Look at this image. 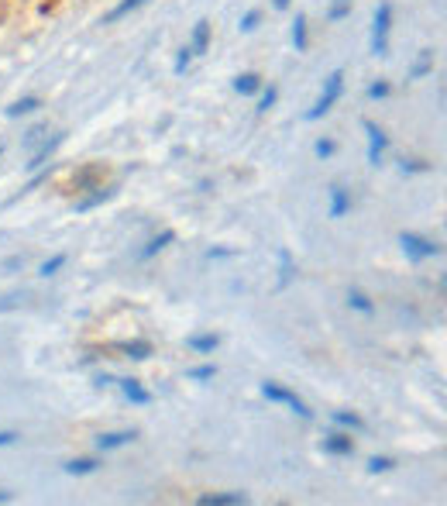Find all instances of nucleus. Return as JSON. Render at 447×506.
Listing matches in <instances>:
<instances>
[{
	"label": "nucleus",
	"mask_w": 447,
	"mask_h": 506,
	"mask_svg": "<svg viewBox=\"0 0 447 506\" xmlns=\"http://www.w3.org/2000/svg\"><path fill=\"white\" fill-rule=\"evenodd\" d=\"M114 193H117L114 187H97L93 193H90V196H83V200H76V204H73V211H76V213L93 211V207H100V204H107V200H110Z\"/></svg>",
	"instance_id": "obj_16"
},
{
	"label": "nucleus",
	"mask_w": 447,
	"mask_h": 506,
	"mask_svg": "<svg viewBox=\"0 0 447 506\" xmlns=\"http://www.w3.org/2000/svg\"><path fill=\"white\" fill-rule=\"evenodd\" d=\"M430 69H434V52H430V49H423L420 59H417V66H413V73H410V80H423Z\"/></svg>",
	"instance_id": "obj_28"
},
{
	"label": "nucleus",
	"mask_w": 447,
	"mask_h": 506,
	"mask_svg": "<svg viewBox=\"0 0 447 506\" xmlns=\"http://www.w3.org/2000/svg\"><path fill=\"white\" fill-rule=\"evenodd\" d=\"M330 420H334L338 427H344V430H354V434L369 430L365 417H362V413H354V410H330Z\"/></svg>",
	"instance_id": "obj_14"
},
{
	"label": "nucleus",
	"mask_w": 447,
	"mask_h": 506,
	"mask_svg": "<svg viewBox=\"0 0 447 506\" xmlns=\"http://www.w3.org/2000/svg\"><path fill=\"white\" fill-rule=\"evenodd\" d=\"M97 469H100L97 458H73V461H66V476H93Z\"/></svg>",
	"instance_id": "obj_23"
},
{
	"label": "nucleus",
	"mask_w": 447,
	"mask_h": 506,
	"mask_svg": "<svg viewBox=\"0 0 447 506\" xmlns=\"http://www.w3.org/2000/svg\"><path fill=\"white\" fill-rule=\"evenodd\" d=\"M38 107H42V100H38V97H21V100H14V104L7 107L4 114H7V117H21V114H35Z\"/></svg>",
	"instance_id": "obj_24"
},
{
	"label": "nucleus",
	"mask_w": 447,
	"mask_h": 506,
	"mask_svg": "<svg viewBox=\"0 0 447 506\" xmlns=\"http://www.w3.org/2000/svg\"><path fill=\"white\" fill-rule=\"evenodd\" d=\"M393 93V86L386 80H379V83H369V100H386Z\"/></svg>",
	"instance_id": "obj_34"
},
{
	"label": "nucleus",
	"mask_w": 447,
	"mask_h": 506,
	"mask_svg": "<svg viewBox=\"0 0 447 506\" xmlns=\"http://www.w3.org/2000/svg\"><path fill=\"white\" fill-rule=\"evenodd\" d=\"M231 255H237L234 248H210L207 252V259H231Z\"/></svg>",
	"instance_id": "obj_38"
},
{
	"label": "nucleus",
	"mask_w": 447,
	"mask_h": 506,
	"mask_svg": "<svg viewBox=\"0 0 447 506\" xmlns=\"http://www.w3.org/2000/svg\"><path fill=\"white\" fill-rule=\"evenodd\" d=\"M210 31H213V25L207 21V18H200V21L193 25V42H189L193 55H203L207 49H210Z\"/></svg>",
	"instance_id": "obj_15"
},
{
	"label": "nucleus",
	"mask_w": 447,
	"mask_h": 506,
	"mask_svg": "<svg viewBox=\"0 0 447 506\" xmlns=\"http://www.w3.org/2000/svg\"><path fill=\"white\" fill-rule=\"evenodd\" d=\"M0 155H4V145H0Z\"/></svg>",
	"instance_id": "obj_41"
},
{
	"label": "nucleus",
	"mask_w": 447,
	"mask_h": 506,
	"mask_svg": "<svg viewBox=\"0 0 447 506\" xmlns=\"http://www.w3.org/2000/svg\"><path fill=\"white\" fill-rule=\"evenodd\" d=\"M145 4H148V0H121V4H117L114 11H107V14H104V25H117L121 18H128L131 11H138V7H145Z\"/></svg>",
	"instance_id": "obj_21"
},
{
	"label": "nucleus",
	"mask_w": 447,
	"mask_h": 506,
	"mask_svg": "<svg viewBox=\"0 0 447 506\" xmlns=\"http://www.w3.org/2000/svg\"><path fill=\"white\" fill-rule=\"evenodd\" d=\"M362 128H365V134H369V165H382V159H386V148H389V134L382 131L371 117H365L362 121Z\"/></svg>",
	"instance_id": "obj_5"
},
{
	"label": "nucleus",
	"mask_w": 447,
	"mask_h": 506,
	"mask_svg": "<svg viewBox=\"0 0 447 506\" xmlns=\"http://www.w3.org/2000/svg\"><path fill=\"white\" fill-rule=\"evenodd\" d=\"M196 503L200 506H248L251 496L248 493H203V496H196Z\"/></svg>",
	"instance_id": "obj_9"
},
{
	"label": "nucleus",
	"mask_w": 447,
	"mask_h": 506,
	"mask_svg": "<svg viewBox=\"0 0 447 506\" xmlns=\"http://www.w3.org/2000/svg\"><path fill=\"white\" fill-rule=\"evenodd\" d=\"M347 307H351V310H358V314H365V317L375 314V300H371L365 290H358V286H351V290H347Z\"/></svg>",
	"instance_id": "obj_19"
},
{
	"label": "nucleus",
	"mask_w": 447,
	"mask_h": 506,
	"mask_svg": "<svg viewBox=\"0 0 447 506\" xmlns=\"http://www.w3.org/2000/svg\"><path fill=\"white\" fill-rule=\"evenodd\" d=\"M66 262H69V255H66V252H59V255H52L49 262H42V266H38V276H42V279H49V276H55L59 269H66Z\"/></svg>",
	"instance_id": "obj_26"
},
{
	"label": "nucleus",
	"mask_w": 447,
	"mask_h": 506,
	"mask_svg": "<svg viewBox=\"0 0 447 506\" xmlns=\"http://www.w3.org/2000/svg\"><path fill=\"white\" fill-rule=\"evenodd\" d=\"M213 375H217V365H213V362H207V365L189 369V372H186V379H193V382H207V379H213Z\"/></svg>",
	"instance_id": "obj_29"
},
{
	"label": "nucleus",
	"mask_w": 447,
	"mask_h": 506,
	"mask_svg": "<svg viewBox=\"0 0 447 506\" xmlns=\"http://www.w3.org/2000/svg\"><path fill=\"white\" fill-rule=\"evenodd\" d=\"M344 93V69H334L327 80H323V90H320V97L314 100V107L303 114L306 121H320V117H327L330 110H334V104L341 100Z\"/></svg>",
	"instance_id": "obj_1"
},
{
	"label": "nucleus",
	"mask_w": 447,
	"mask_h": 506,
	"mask_svg": "<svg viewBox=\"0 0 447 506\" xmlns=\"http://www.w3.org/2000/svg\"><path fill=\"white\" fill-rule=\"evenodd\" d=\"M45 138H49V124H35V128H28V131H25L21 145H25L28 152H31V148H38V145H42Z\"/></svg>",
	"instance_id": "obj_25"
},
{
	"label": "nucleus",
	"mask_w": 447,
	"mask_h": 506,
	"mask_svg": "<svg viewBox=\"0 0 447 506\" xmlns=\"http://www.w3.org/2000/svg\"><path fill=\"white\" fill-rule=\"evenodd\" d=\"M258 93H262V97H258V114H268V110H272V107H275V97H279V90H275V86H268V90H258Z\"/></svg>",
	"instance_id": "obj_31"
},
{
	"label": "nucleus",
	"mask_w": 447,
	"mask_h": 506,
	"mask_svg": "<svg viewBox=\"0 0 447 506\" xmlns=\"http://www.w3.org/2000/svg\"><path fill=\"white\" fill-rule=\"evenodd\" d=\"M262 396L268 403H282V406H290L292 413H296V417H303V420H314V410L299 400L292 389H286L282 382H272V379H268V382H262Z\"/></svg>",
	"instance_id": "obj_4"
},
{
	"label": "nucleus",
	"mask_w": 447,
	"mask_h": 506,
	"mask_svg": "<svg viewBox=\"0 0 447 506\" xmlns=\"http://www.w3.org/2000/svg\"><path fill=\"white\" fill-rule=\"evenodd\" d=\"M172 241H176V231H172V228H165V231H158L155 238H152V241H148V245H145V248H141V252H138V259H141V262H148V259H155L158 252H165V248H169Z\"/></svg>",
	"instance_id": "obj_13"
},
{
	"label": "nucleus",
	"mask_w": 447,
	"mask_h": 506,
	"mask_svg": "<svg viewBox=\"0 0 447 506\" xmlns=\"http://www.w3.org/2000/svg\"><path fill=\"white\" fill-rule=\"evenodd\" d=\"M399 248H403V255H406L413 266H420V262H427V259H437V255L444 252L437 241L423 238V235H417V231H399Z\"/></svg>",
	"instance_id": "obj_3"
},
{
	"label": "nucleus",
	"mask_w": 447,
	"mask_h": 506,
	"mask_svg": "<svg viewBox=\"0 0 447 506\" xmlns=\"http://www.w3.org/2000/svg\"><path fill=\"white\" fill-rule=\"evenodd\" d=\"M134 437H138V430H107L97 437V452H117V448L131 445Z\"/></svg>",
	"instance_id": "obj_10"
},
{
	"label": "nucleus",
	"mask_w": 447,
	"mask_h": 506,
	"mask_svg": "<svg viewBox=\"0 0 447 506\" xmlns=\"http://www.w3.org/2000/svg\"><path fill=\"white\" fill-rule=\"evenodd\" d=\"M189 62H193V49H189V45H183V49H179V55H176V66H172V73H176V76H183L186 69H189Z\"/></svg>",
	"instance_id": "obj_33"
},
{
	"label": "nucleus",
	"mask_w": 447,
	"mask_h": 506,
	"mask_svg": "<svg viewBox=\"0 0 447 506\" xmlns=\"http://www.w3.org/2000/svg\"><path fill=\"white\" fill-rule=\"evenodd\" d=\"M11 500H14L11 493H0V503H11Z\"/></svg>",
	"instance_id": "obj_40"
},
{
	"label": "nucleus",
	"mask_w": 447,
	"mask_h": 506,
	"mask_svg": "<svg viewBox=\"0 0 447 506\" xmlns=\"http://www.w3.org/2000/svg\"><path fill=\"white\" fill-rule=\"evenodd\" d=\"M117 386H121L124 400L134 403V406H148V403H152V393H148L138 379H117Z\"/></svg>",
	"instance_id": "obj_12"
},
{
	"label": "nucleus",
	"mask_w": 447,
	"mask_h": 506,
	"mask_svg": "<svg viewBox=\"0 0 447 506\" xmlns=\"http://www.w3.org/2000/svg\"><path fill=\"white\" fill-rule=\"evenodd\" d=\"M217 345H220V334H213V331H196V334L186 338V348L196 351V355H213Z\"/></svg>",
	"instance_id": "obj_11"
},
{
	"label": "nucleus",
	"mask_w": 447,
	"mask_h": 506,
	"mask_svg": "<svg viewBox=\"0 0 447 506\" xmlns=\"http://www.w3.org/2000/svg\"><path fill=\"white\" fill-rule=\"evenodd\" d=\"M351 7H354V0H330V7H327V21H344V18L351 14Z\"/></svg>",
	"instance_id": "obj_27"
},
{
	"label": "nucleus",
	"mask_w": 447,
	"mask_h": 506,
	"mask_svg": "<svg viewBox=\"0 0 447 506\" xmlns=\"http://www.w3.org/2000/svg\"><path fill=\"white\" fill-rule=\"evenodd\" d=\"M234 90L241 97H255L262 90V76L258 73H241V76H234Z\"/></svg>",
	"instance_id": "obj_22"
},
{
	"label": "nucleus",
	"mask_w": 447,
	"mask_h": 506,
	"mask_svg": "<svg viewBox=\"0 0 447 506\" xmlns=\"http://www.w3.org/2000/svg\"><path fill=\"white\" fill-rule=\"evenodd\" d=\"M296 279V259L290 248H279V290H290V283Z\"/></svg>",
	"instance_id": "obj_17"
},
{
	"label": "nucleus",
	"mask_w": 447,
	"mask_h": 506,
	"mask_svg": "<svg viewBox=\"0 0 447 506\" xmlns=\"http://www.w3.org/2000/svg\"><path fill=\"white\" fill-rule=\"evenodd\" d=\"M18 430H0V448H11V445H18Z\"/></svg>",
	"instance_id": "obj_37"
},
{
	"label": "nucleus",
	"mask_w": 447,
	"mask_h": 506,
	"mask_svg": "<svg viewBox=\"0 0 447 506\" xmlns=\"http://www.w3.org/2000/svg\"><path fill=\"white\" fill-rule=\"evenodd\" d=\"M18 307H21V293L0 296V314H11V310H18Z\"/></svg>",
	"instance_id": "obj_36"
},
{
	"label": "nucleus",
	"mask_w": 447,
	"mask_h": 506,
	"mask_svg": "<svg viewBox=\"0 0 447 506\" xmlns=\"http://www.w3.org/2000/svg\"><path fill=\"white\" fill-rule=\"evenodd\" d=\"M62 141H66V131H55L52 138H45V141H42L38 148H31V159L25 162L28 172H38V169H42V165H45V162H49V159L55 155V148H59Z\"/></svg>",
	"instance_id": "obj_6"
},
{
	"label": "nucleus",
	"mask_w": 447,
	"mask_h": 506,
	"mask_svg": "<svg viewBox=\"0 0 447 506\" xmlns=\"http://www.w3.org/2000/svg\"><path fill=\"white\" fill-rule=\"evenodd\" d=\"M344 213H351V193L344 187H330L327 189V217L341 220Z\"/></svg>",
	"instance_id": "obj_8"
},
{
	"label": "nucleus",
	"mask_w": 447,
	"mask_h": 506,
	"mask_svg": "<svg viewBox=\"0 0 447 506\" xmlns=\"http://www.w3.org/2000/svg\"><path fill=\"white\" fill-rule=\"evenodd\" d=\"M290 4H292V0H272V7H275V11H286Z\"/></svg>",
	"instance_id": "obj_39"
},
{
	"label": "nucleus",
	"mask_w": 447,
	"mask_h": 506,
	"mask_svg": "<svg viewBox=\"0 0 447 506\" xmlns=\"http://www.w3.org/2000/svg\"><path fill=\"white\" fill-rule=\"evenodd\" d=\"M292 49L296 52H306L310 49V31H306V14L299 11L296 21H292Z\"/></svg>",
	"instance_id": "obj_20"
},
{
	"label": "nucleus",
	"mask_w": 447,
	"mask_h": 506,
	"mask_svg": "<svg viewBox=\"0 0 447 506\" xmlns=\"http://www.w3.org/2000/svg\"><path fill=\"white\" fill-rule=\"evenodd\" d=\"M334 152H338V145H334L330 138H316V141H314V155H316V159H330Z\"/></svg>",
	"instance_id": "obj_32"
},
{
	"label": "nucleus",
	"mask_w": 447,
	"mask_h": 506,
	"mask_svg": "<svg viewBox=\"0 0 447 506\" xmlns=\"http://www.w3.org/2000/svg\"><path fill=\"white\" fill-rule=\"evenodd\" d=\"M389 469H395V458H386V454H375V458H369V472H371V476L389 472Z\"/></svg>",
	"instance_id": "obj_30"
},
{
	"label": "nucleus",
	"mask_w": 447,
	"mask_h": 506,
	"mask_svg": "<svg viewBox=\"0 0 447 506\" xmlns=\"http://www.w3.org/2000/svg\"><path fill=\"white\" fill-rule=\"evenodd\" d=\"M323 454H338V458H351L354 454V441H351V430L341 434V430H330L323 441H320Z\"/></svg>",
	"instance_id": "obj_7"
},
{
	"label": "nucleus",
	"mask_w": 447,
	"mask_h": 506,
	"mask_svg": "<svg viewBox=\"0 0 447 506\" xmlns=\"http://www.w3.org/2000/svg\"><path fill=\"white\" fill-rule=\"evenodd\" d=\"M389 31H393V4L382 0L371 14V55L375 59L389 55Z\"/></svg>",
	"instance_id": "obj_2"
},
{
	"label": "nucleus",
	"mask_w": 447,
	"mask_h": 506,
	"mask_svg": "<svg viewBox=\"0 0 447 506\" xmlns=\"http://www.w3.org/2000/svg\"><path fill=\"white\" fill-rule=\"evenodd\" d=\"M258 21H262V11H248V14H244V18H241V31H244V35H251V31H255V28H258Z\"/></svg>",
	"instance_id": "obj_35"
},
{
	"label": "nucleus",
	"mask_w": 447,
	"mask_h": 506,
	"mask_svg": "<svg viewBox=\"0 0 447 506\" xmlns=\"http://www.w3.org/2000/svg\"><path fill=\"white\" fill-rule=\"evenodd\" d=\"M121 351H124L128 358H134V362H148V358L155 355L152 341H145V338H134V341H121Z\"/></svg>",
	"instance_id": "obj_18"
}]
</instances>
